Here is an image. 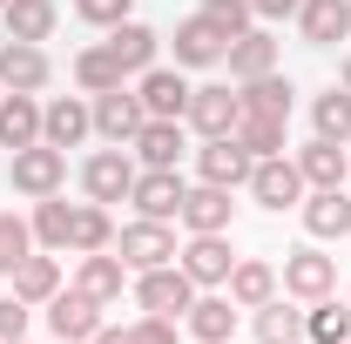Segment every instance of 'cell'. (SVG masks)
Here are the masks:
<instances>
[{
	"instance_id": "26",
	"label": "cell",
	"mask_w": 351,
	"mask_h": 344,
	"mask_svg": "<svg viewBox=\"0 0 351 344\" xmlns=\"http://www.w3.org/2000/svg\"><path fill=\"white\" fill-rule=\"evenodd\" d=\"M230 304L237 310H257V304L277 297V263H263V257H237V270H230Z\"/></svg>"
},
{
	"instance_id": "33",
	"label": "cell",
	"mask_w": 351,
	"mask_h": 344,
	"mask_svg": "<svg viewBox=\"0 0 351 344\" xmlns=\"http://www.w3.org/2000/svg\"><path fill=\"white\" fill-rule=\"evenodd\" d=\"M129 75H122V61L108 54V41H95V47H82L75 54V88L82 95H108V88H122Z\"/></svg>"
},
{
	"instance_id": "31",
	"label": "cell",
	"mask_w": 351,
	"mask_h": 344,
	"mask_svg": "<svg viewBox=\"0 0 351 344\" xmlns=\"http://www.w3.org/2000/svg\"><path fill=\"white\" fill-rule=\"evenodd\" d=\"M237 95H243V108H250V115H277V122H291V108H298L291 75H257V82H237Z\"/></svg>"
},
{
	"instance_id": "48",
	"label": "cell",
	"mask_w": 351,
	"mask_h": 344,
	"mask_svg": "<svg viewBox=\"0 0 351 344\" xmlns=\"http://www.w3.org/2000/svg\"><path fill=\"white\" fill-rule=\"evenodd\" d=\"M0 95H7V88H0Z\"/></svg>"
},
{
	"instance_id": "7",
	"label": "cell",
	"mask_w": 351,
	"mask_h": 344,
	"mask_svg": "<svg viewBox=\"0 0 351 344\" xmlns=\"http://www.w3.org/2000/svg\"><path fill=\"white\" fill-rule=\"evenodd\" d=\"M88 108H95V135H101V142H122V149H129L135 135H142V122H149V108H142V95H135L129 82L108 88V95H88Z\"/></svg>"
},
{
	"instance_id": "5",
	"label": "cell",
	"mask_w": 351,
	"mask_h": 344,
	"mask_svg": "<svg viewBox=\"0 0 351 344\" xmlns=\"http://www.w3.org/2000/svg\"><path fill=\"white\" fill-rule=\"evenodd\" d=\"M189 304H196V284H189L182 263H162V270H142L135 277V310H156V317H176L182 324Z\"/></svg>"
},
{
	"instance_id": "37",
	"label": "cell",
	"mask_w": 351,
	"mask_h": 344,
	"mask_svg": "<svg viewBox=\"0 0 351 344\" xmlns=\"http://www.w3.org/2000/svg\"><path fill=\"white\" fill-rule=\"evenodd\" d=\"M88 250H115L108 203H82V210H75V257H88Z\"/></svg>"
},
{
	"instance_id": "20",
	"label": "cell",
	"mask_w": 351,
	"mask_h": 344,
	"mask_svg": "<svg viewBox=\"0 0 351 344\" xmlns=\"http://www.w3.org/2000/svg\"><path fill=\"white\" fill-rule=\"evenodd\" d=\"M298 216H304V236H311V243L351 236V196H345V189H304Z\"/></svg>"
},
{
	"instance_id": "8",
	"label": "cell",
	"mask_w": 351,
	"mask_h": 344,
	"mask_svg": "<svg viewBox=\"0 0 351 344\" xmlns=\"http://www.w3.org/2000/svg\"><path fill=\"white\" fill-rule=\"evenodd\" d=\"M41 310H47V331H54L61 344H88L101 324H108V317H101V304L88 297V291H75V284H68V291H54Z\"/></svg>"
},
{
	"instance_id": "40",
	"label": "cell",
	"mask_w": 351,
	"mask_h": 344,
	"mask_svg": "<svg viewBox=\"0 0 351 344\" xmlns=\"http://www.w3.org/2000/svg\"><path fill=\"white\" fill-rule=\"evenodd\" d=\"M129 7H135V0H75V14H82L88 27H101V34H108V27H122V21H129Z\"/></svg>"
},
{
	"instance_id": "6",
	"label": "cell",
	"mask_w": 351,
	"mask_h": 344,
	"mask_svg": "<svg viewBox=\"0 0 351 344\" xmlns=\"http://www.w3.org/2000/svg\"><path fill=\"white\" fill-rule=\"evenodd\" d=\"M284 297H298V304H317V297H331L338 291V257H324L317 243H304V250H291L284 257Z\"/></svg>"
},
{
	"instance_id": "12",
	"label": "cell",
	"mask_w": 351,
	"mask_h": 344,
	"mask_svg": "<svg viewBox=\"0 0 351 344\" xmlns=\"http://www.w3.org/2000/svg\"><path fill=\"white\" fill-rule=\"evenodd\" d=\"M135 95H142V108H149L156 122H182L196 88L182 82V68H162V61H156V68H142V75H135Z\"/></svg>"
},
{
	"instance_id": "25",
	"label": "cell",
	"mask_w": 351,
	"mask_h": 344,
	"mask_svg": "<svg viewBox=\"0 0 351 344\" xmlns=\"http://www.w3.org/2000/svg\"><path fill=\"white\" fill-rule=\"evenodd\" d=\"M156 47H162V34L149 27V21H122V27H108V54L122 61V75H142V68H156Z\"/></svg>"
},
{
	"instance_id": "44",
	"label": "cell",
	"mask_w": 351,
	"mask_h": 344,
	"mask_svg": "<svg viewBox=\"0 0 351 344\" xmlns=\"http://www.w3.org/2000/svg\"><path fill=\"white\" fill-rule=\"evenodd\" d=\"M88 344H135V338H129V324H101Z\"/></svg>"
},
{
	"instance_id": "28",
	"label": "cell",
	"mask_w": 351,
	"mask_h": 344,
	"mask_svg": "<svg viewBox=\"0 0 351 344\" xmlns=\"http://www.w3.org/2000/svg\"><path fill=\"white\" fill-rule=\"evenodd\" d=\"M250 331H257V344H304V310H298V297H270L250 310Z\"/></svg>"
},
{
	"instance_id": "41",
	"label": "cell",
	"mask_w": 351,
	"mask_h": 344,
	"mask_svg": "<svg viewBox=\"0 0 351 344\" xmlns=\"http://www.w3.org/2000/svg\"><path fill=\"white\" fill-rule=\"evenodd\" d=\"M129 338L135 344H176V317H156V310H142L129 324Z\"/></svg>"
},
{
	"instance_id": "22",
	"label": "cell",
	"mask_w": 351,
	"mask_h": 344,
	"mask_svg": "<svg viewBox=\"0 0 351 344\" xmlns=\"http://www.w3.org/2000/svg\"><path fill=\"white\" fill-rule=\"evenodd\" d=\"M169 41H176V68H223V54H230V41H223V34L203 21V14L176 21Z\"/></svg>"
},
{
	"instance_id": "35",
	"label": "cell",
	"mask_w": 351,
	"mask_h": 344,
	"mask_svg": "<svg viewBox=\"0 0 351 344\" xmlns=\"http://www.w3.org/2000/svg\"><path fill=\"white\" fill-rule=\"evenodd\" d=\"M284 129H291V122H277V115H250V108H243V122H237V149H250V162H263V156H284V149H291V142H284Z\"/></svg>"
},
{
	"instance_id": "17",
	"label": "cell",
	"mask_w": 351,
	"mask_h": 344,
	"mask_svg": "<svg viewBox=\"0 0 351 344\" xmlns=\"http://www.w3.org/2000/svg\"><path fill=\"white\" fill-rule=\"evenodd\" d=\"M182 122L203 135V142H210V135H230L237 122H243V95H230L223 82H210V88L189 95V115H182Z\"/></svg>"
},
{
	"instance_id": "16",
	"label": "cell",
	"mask_w": 351,
	"mask_h": 344,
	"mask_svg": "<svg viewBox=\"0 0 351 344\" xmlns=\"http://www.w3.org/2000/svg\"><path fill=\"white\" fill-rule=\"evenodd\" d=\"M291 162H298V175H304V189H345V175H351V142H324V135H311Z\"/></svg>"
},
{
	"instance_id": "43",
	"label": "cell",
	"mask_w": 351,
	"mask_h": 344,
	"mask_svg": "<svg viewBox=\"0 0 351 344\" xmlns=\"http://www.w3.org/2000/svg\"><path fill=\"white\" fill-rule=\"evenodd\" d=\"M250 14H257V21H291L298 0H250Z\"/></svg>"
},
{
	"instance_id": "36",
	"label": "cell",
	"mask_w": 351,
	"mask_h": 344,
	"mask_svg": "<svg viewBox=\"0 0 351 344\" xmlns=\"http://www.w3.org/2000/svg\"><path fill=\"white\" fill-rule=\"evenodd\" d=\"M311 129L324 135V142H351V88H324L317 101H311Z\"/></svg>"
},
{
	"instance_id": "9",
	"label": "cell",
	"mask_w": 351,
	"mask_h": 344,
	"mask_svg": "<svg viewBox=\"0 0 351 344\" xmlns=\"http://www.w3.org/2000/svg\"><path fill=\"white\" fill-rule=\"evenodd\" d=\"M237 189H217V182H189V196H182V230L189 236H230V223H237V203H230Z\"/></svg>"
},
{
	"instance_id": "18",
	"label": "cell",
	"mask_w": 351,
	"mask_h": 344,
	"mask_svg": "<svg viewBox=\"0 0 351 344\" xmlns=\"http://www.w3.org/2000/svg\"><path fill=\"white\" fill-rule=\"evenodd\" d=\"M196 182L243 189V182H250V149H237V135H210V142L196 149Z\"/></svg>"
},
{
	"instance_id": "45",
	"label": "cell",
	"mask_w": 351,
	"mask_h": 344,
	"mask_svg": "<svg viewBox=\"0 0 351 344\" xmlns=\"http://www.w3.org/2000/svg\"><path fill=\"white\" fill-rule=\"evenodd\" d=\"M338 88H351V54H345V68H338Z\"/></svg>"
},
{
	"instance_id": "10",
	"label": "cell",
	"mask_w": 351,
	"mask_h": 344,
	"mask_svg": "<svg viewBox=\"0 0 351 344\" xmlns=\"http://www.w3.org/2000/svg\"><path fill=\"white\" fill-rule=\"evenodd\" d=\"M54 82V61L41 41H0V88L7 95H41Z\"/></svg>"
},
{
	"instance_id": "30",
	"label": "cell",
	"mask_w": 351,
	"mask_h": 344,
	"mask_svg": "<svg viewBox=\"0 0 351 344\" xmlns=\"http://www.w3.org/2000/svg\"><path fill=\"white\" fill-rule=\"evenodd\" d=\"M54 21H61V7H54V0H7V7H0L7 41H47V34H54Z\"/></svg>"
},
{
	"instance_id": "2",
	"label": "cell",
	"mask_w": 351,
	"mask_h": 344,
	"mask_svg": "<svg viewBox=\"0 0 351 344\" xmlns=\"http://www.w3.org/2000/svg\"><path fill=\"white\" fill-rule=\"evenodd\" d=\"M115 257L129 263V277H142V270H162V263H176V223H149V216L122 223V230H115Z\"/></svg>"
},
{
	"instance_id": "42",
	"label": "cell",
	"mask_w": 351,
	"mask_h": 344,
	"mask_svg": "<svg viewBox=\"0 0 351 344\" xmlns=\"http://www.w3.org/2000/svg\"><path fill=\"white\" fill-rule=\"evenodd\" d=\"M27 317H34V304H21L7 291V297H0V338H27Z\"/></svg>"
},
{
	"instance_id": "4",
	"label": "cell",
	"mask_w": 351,
	"mask_h": 344,
	"mask_svg": "<svg viewBox=\"0 0 351 344\" xmlns=\"http://www.w3.org/2000/svg\"><path fill=\"white\" fill-rule=\"evenodd\" d=\"M250 203L270 216H284V210H298L304 203V175H298V162L291 156H263V162H250Z\"/></svg>"
},
{
	"instance_id": "13",
	"label": "cell",
	"mask_w": 351,
	"mask_h": 344,
	"mask_svg": "<svg viewBox=\"0 0 351 344\" xmlns=\"http://www.w3.org/2000/svg\"><path fill=\"white\" fill-rule=\"evenodd\" d=\"M176 263L189 270L196 291H223L230 270H237V250H230V236H189V243L176 250Z\"/></svg>"
},
{
	"instance_id": "3",
	"label": "cell",
	"mask_w": 351,
	"mask_h": 344,
	"mask_svg": "<svg viewBox=\"0 0 351 344\" xmlns=\"http://www.w3.org/2000/svg\"><path fill=\"white\" fill-rule=\"evenodd\" d=\"M135 156L122 149V142H108V149H95L82 162V196L88 203H129V189H135Z\"/></svg>"
},
{
	"instance_id": "49",
	"label": "cell",
	"mask_w": 351,
	"mask_h": 344,
	"mask_svg": "<svg viewBox=\"0 0 351 344\" xmlns=\"http://www.w3.org/2000/svg\"><path fill=\"white\" fill-rule=\"evenodd\" d=\"M54 344H61V338H54Z\"/></svg>"
},
{
	"instance_id": "46",
	"label": "cell",
	"mask_w": 351,
	"mask_h": 344,
	"mask_svg": "<svg viewBox=\"0 0 351 344\" xmlns=\"http://www.w3.org/2000/svg\"><path fill=\"white\" fill-rule=\"evenodd\" d=\"M0 344H27V338H0Z\"/></svg>"
},
{
	"instance_id": "27",
	"label": "cell",
	"mask_w": 351,
	"mask_h": 344,
	"mask_svg": "<svg viewBox=\"0 0 351 344\" xmlns=\"http://www.w3.org/2000/svg\"><path fill=\"white\" fill-rule=\"evenodd\" d=\"M75 210L82 203H61V196H41L34 203V250H75Z\"/></svg>"
},
{
	"instance_id": "1",
	"label": "cell",
	"mask_w": 351,
	"mask_h": 344,
	"mask_svg": "<svg viewBox=\"0 0 351 344\" xmlns=\"http://www.w3.org/2000/svg\"><path fill=\"white\" fill-rule=\"evenodd\" d=\"M61 182H68V149H54V142H27V149H14L7 156V189L14 196H61Z\"/></svg>"
},
{
	"instance_id": "21",
	"label": "cell",
	"mask_w": 351,
	"mask_h": 344,
	"mask_svg": "<svg viewBox=\"0 0 351 344\" xmlns=\"http://www.w3.org/2000/svg\"><path fill=\"white\" fill-rule=\"evenodd\" d=\"M129 149H135V162H142V169H176V162L189 156V122H156V115H149Z\"/></svg>"
},
{
	"instance_id": "11",
	"label": "cell",
	"mask_w": 351,
	"mask_h": 344,
	"mask_svg": "<svg viewBox=\"0 0 351 344\" xmlns=\"http://www.w3.org/2000/svg\"><path fill=\"white\" fill-rule=\"evenodd\" d=\"M182 196H189L182 169H142L135 189H129L135 216H149V223H176V216H182Z\"/></svg>"
},
{
	"instance_id": "50",
	"label": "cell",
	"mask_w": 351,
	"mask_h": 344,
	"mask_svg": "<svg viewBox=\"0 0 351 344\" xmlns=\"http://www.w3.org/2000/svg\"><path fill=\"white\" fill-rule=\"evenodd\" d=\"M345 344H351V338H345Z\"/></svg>"
},
{
	"instance_id": "34",
	"label": "cell",
	"mask_w": 351,
	"mask_h": 344,
	"mask_svg": "<svg viewBox=\"0 0 351 344\" xmlns=\"http://www.w3.org/2000/svg\"><path fill=\"white\" fill-rule=\"evenodd\" d=\"M345 338H351V304H338V291L304 304V344H345Z\"/></svg>"
},
{
	"instance_id": "39",
	"label": "cell",
	"mask_w": 351,
	"mask_h": 344,
	"mask_svg": "<svg viewBox=\"0 0 351 344\" xmlns=\"http://www.w3.org/2000/svg\"><path fill=\"white\" fill-rule=\"evenodd\" d=\"M196 14H203V21L217 27L223 41H237V34H250V27H257V14H250V0H203Z\"/></svg>"
},
{
	"instance_id": "32",
	"label": "cell",
	"mask_w": 351,
	"mask_h": 344,
	"mask_svg": "<svg viewBox=\"0 0 351 344\" xmlns=\"http://www.w3.org/2000/svg\"><path fill=\"white\" fill-rule=\"evenodd\" d=\"M7 284H14V297H21V304H34V310H41V304L61 291V263L34 250V257H21V263H14V277H7Z\"/></svg>"
},
{
	"instance_id": "47",
	"label": "cell",
	"mask_w": 351,
	"mask_h": 344,
	"mask_svg": "<svg viewBox=\"0 0 351 344\" xmlns=\"http://www.w3.org/2000/svg\"><path fill=\"white\" fill-rule=\"evenodd\" d=\"M0 7H7V0H0Z\"/></svg>"
},
{
	"instance_id": "29",
	"label": "cell",
	"mask_w": 351,
	"mask_h": 344,
	"mask_svg": "<svg viewBox=\"0 0 351 344\" xmlns=\"http://www.w3.org/2000/svg\"><path fill=\"white\" fill-rule=\"evenodd\" d=\"M27 142H41V101L34 95H0V149L14 156Z\"/></svg>"
},
{
	"instance_id": "23",
	"label": "cell",
	"mask_w": 351,
	"mask_h": 344,
	"mask_svg": "<svg viewBox=\"0 0 351 344\" xmlns=\"http://www.w3.org/2000/svg\"><path fill=\"white\" fill-rule=\"evenodd\" d=\"M75 291H88L101 310H108V304H122V291H129V263L115 257V250H88L82 270H75Z\"/></svg>"
},
{
	"instance_id": "14",
	"label": "cell",
	"mask_w": 351,
	"mask_h": 344,
	"mask_svg": "<svg viewBox=\"0 0 351 344\" xmlns=\"http://www.w3.org/2000/svg\"><path fill=\"white\" fill-rule=\"evenodd\" d=\"M237 317H243V310L230 304V291H196V304L182 310V331L196 344H230L237 338Z\"/></svg>"
},
{
	"instance_id": "15",
	"label": "cell",
	"mask_w": 351,
	"mask_h": 344,
	"mask_svg": "<svg viewBox=\"0 0 351 344\" xmlns=\"http://www.w3.org/2000/svg\"><path fill=\"white\" fill-rule=\"evenodd\" d=\"M298 41L304 47H338L351 41V0H298Z\"/></svg>"
},
{
	"instance_id": "38",
	"label": "cell",
	"mask_w": 351,
	"mask_h": 344,
	"mask_svg": "<svg viewBox=\"0 0 351 344\" xmlns=\"http://www.w3.org/2000/svg\"><path fill=\"white\" fill-rule=\"evenodd\" d=\"M34 257V223L14 210H0V277H14V263Z\"/></svg>"
},
{
	"instance_id": "19",
	"label": "cell",
	"mask_w": 351,
	"mask_h": 344,
	"mask_svg": "<svg viewBox=\"0 0 351 344\" xmlns=\"http://www.w3.org/2000/svg\"><path fill=\"white\" fill-rule=\"evenodd\" d=\"M88 135H95V108H88L82 95H54L41 108V142H54V149H82Z\"/></svg>"
},
{
	"instance_id": "24",
	"label": "cell",
	"mask_w": 351,
	"mask_h": 344,
	"mask_svg": "<svg viewBox=\"0 0 351 344\" xmlns=\"http://www.w3.org/2000/svg\"><path fill=\"white\" fill-rule=\"evenodd\" d=\"M230 82H257V75H277V34L270 27H250V34H237L230 41Z\"/></svg>"
}]
</instances>
